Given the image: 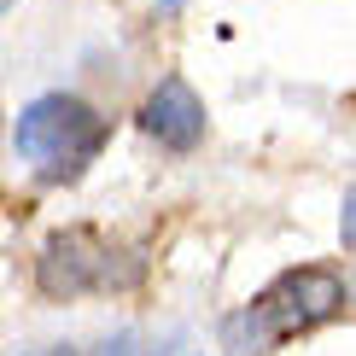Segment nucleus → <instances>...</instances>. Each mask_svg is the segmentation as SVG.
<instances>
[{"label":"nucleus","mask_w":356,"mask_h":356,"mask_svg":"<svg viewBox=\"0 0 356 356\" xmlns=\"http://www.w3.org/2000/svg\"><path fill=\"white\" fill-rule=\"evenodd\" d=\"M99 356H135V333H117V339H106V345H99Z\"/></svg>","instance_id":"nucleus-6"},{"label":"nucleus","mask_w":356,"mask_h":356,"mask_svg":"<svg viewBox=\"0 0 356 356\" xmlns=\"http://www.w3.org/2000/svg\"><path fill=\"white\" fill-rule=\"evenodd\" d=\"M333 316H345V280L333 269H316L309 263V269H286L245 309H234L222 321V345H228V356H263V350L286 345L298 333L327 327Z\"/></svg>","instance_id":"nucleus-1"},{"label":"nucleus","mask_w":356,"mask_h":356,"mask_svg":"<svg viewBox=\"0 0 356 356\" xmlns=\"http://www.w3.org/2000/svg\"><path fill=\"white\" fill-rule=\"evenodd\" d=\"M111 123L99 117L88 99L76 94H41L29 99L18 111V123H12V152L24 158V164H35V181H76V175L99 158V146H106Z\"/></svg>","instance_id":"nucleus-2"},{"label":"nucleus","mask_w":356,"mask_h":356,"mask_svg":"<svg viewBox=\"0 0 356 356\" xmlns=\"http://www.w3.org/2000/svg\"><path fill=\"white\" fill-rule=\"evenodd\" d=\"M53 356H82V350H70V345H58V350H53Z\"/></svg>","instance_id":"nucleus-7"},{"label":"nucleus","mask_w":356,"mask_h":356,"mask_svg":"<svg viewBox=\"0 0 356 356\" xmlns=\"http://www.w3.org/2000/svg\"><path fill=\"white\" fill-rule=\"evenodd\" d=\"M140 129L158 146H170V152H193V146L204 140V99L193 94L181 76H164L140 106Z\"/></svg>","instance_id":"nucleus-4"},{"label":"nucleus","mask_w":356,"mask_h":356,"mask_svg":"<svg viewBox=\"0 0 356 356\" xmlns=\"http://www.w3.org/2000/svg\"><path fill=\"white\" fill-rule=\"evenodd\" d=\"M339 240L356 251V193H345V216H339Z\"/></svg>","instance_id":"nucleus-5"},{"label":"nucleus","mask_w":356,"mask_h":356,"mask_svg":"<svg viewBox=\"0 0 356 356\" xmlns=\"http://www.w3.org/2000/svg\"><path fill=\"white\" fill-rule=\"evenodd\" d=\"M6 6H12V0H6Z\"/></svg>","instance_id":"nucleus-8"},{"label":"nucleus","mask_w":356,"mask_h":356,"mask_svg":"<svg viewBox=\"0 0 356 356\" xmlns=\"http://www.w3.org/2000/svg\"><path fill=\"white\" fill-rule=\"evenodd\" d=\"M135 269H117V251L99 240L94 228H65L41 245L35 257V286L41 298H82V292H111V286H129Z\"/></svg>","instance_id":"nucleus-3"}]
</instances>
